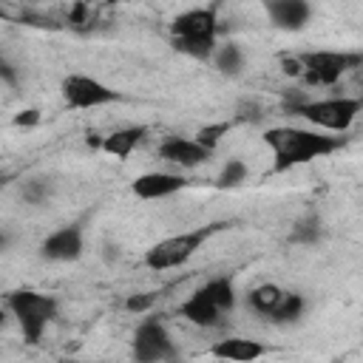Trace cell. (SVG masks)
Masks as SVG:
<instances>
[{
	"label": "cell",
	"mask_w": 363,
	"mask_h": 363,
	"mask_svg": "<svg viewBox=\"0 0 363 363\" xmlns=\"http://www.w3.org/2000/svg\"><path fill=\"white\" fill-rule=\"evenodd\" d=\"M264 145L272 153V173H286L292 167L309 164L315 159H326L346 147V136L326 133L318 128H298V125H275L264 130Z\"/></svg>",
	"instance_id": "6da1fadb"
},
{
	"label": "cell",
	"mask_w": 363,
	"mask_h": 363,
	"mask_svg": "<svg viewBox=\"0 0 363 363\" xmlns=\"http://www.w3.org/2000/svg\"><path fill=\"white\" fill-rule=\"evenodd\" d=\"M281 111L286 116L303 119L309 128L326 130V133H346L354 119L363 111L360 96L349 94H332V96H301V94H286L281 102Z\"/></svg>",
	"instance_id": "7a4b0ae2"
},
{
	"label": "cell",
	"mask_w": 363,
	"mask_h": 363,
	"mask_svg": "<svg viewBox=\"0 0 363 363\" xmlns=\"http://www.w3.org/2000/svg\"><path fill=\"white\" fill-rule=\"evenodd\" d=\"M167 34H170V45L179 54L196 62H210L218 45V3L193 6V9L179 11L170 20Z\"/></svg>",
	"instance_id": "3957f363"
},
{
	"label": "cell",
	"mask_w": 363,
	"mask_h": 363,
	"mask_svg": "<svg viewBox=\"0 0 363 363\" xmlns=\"http://www.w3.org/2000/svg\"><path fill=\"white\" fill-rule=\"evenodd\" d=\"M230 227V221H207V224H201V227H193V230H182V233H176V235H167V238H162V241H156V244H150L147 250H145V255H142V264L147 267V269H153V272H167V269H179V267H184V264H190L196 255H199V250L213 238V235H218L221 230H227Z\"/></svg>",
	"instance_id": "277c9868"
},
{
	"label": "cell",
	"mask_w": 363,
	"mask_h": 363,
	"mask_svg": "<svg viewBox=\"0 0 363 363\" xmlns=\"http://www.w3.org/2000/svg\"><path fill=\"white\" fill-rule=\"evenodd\" d=\"M6 312L14 318L23 340L28 346L40 343L43 335L48 332V326L57 320L60 315V298L43 289H31V286H20L11 289L6 295Z\"/></svg>",
	"instance_id": "5b68a950"
},
{
	"label": "cell",
	"mask_w": 363,
	"mask_h": 363,
	"mask_svg": "<svg viewBox=\"0 0 363 363\" xmlns=\"http://www.w3.org/2000/svg\"><path fill=\"white\" fill-rule=\"evenodd\" d=\"M301 74L298 79L306 88H335L349 71L363 65L360 51H346V48H309V51H292Z\"/></svg>",
	"instance_id": "8992f818"
},
{
	"label": "cell",
	"mask_w": 363,
	"mask_h": 363,
	"mask_svg": "<svg viewBox=\"0 0 363 363\" xmlns=\"http://www.w3.org/2000/svg\"><path fill=\"white\" fill-rule=\"evenodd\" d=\"M130 357L136 363H170L179 357V346L162 320V315L145 312L130 337Z\"/></svg>",
	"instance_id": "52a82bcc"
},
{
	"label": "cell",
	"mask_w": 363,
	"mask_h": 363,
	"mask_svg": "<svg viewBox=\"0 0 363 363\" xmlns=\"http://www.w3.org/2000/svg\"><path fill=\"white\" fill-rule=\"evenodd\" d=\"M60 96L65 102V108L71 111H94V108H105L122 99L119 91H113L108 82H102L99 77L82 74V71H71L62 77L60 82Z\"/></svg>",
	"instance_id": "ba28073f"
},
{
	"label": "cell",
	"mask_w": 363,
	"mask_h": 363,
	"mask_svg": "<svg viewBox=\"0 0 363 363\" xmlns=\"http://www.w3.org/2000/svg\"><path fill=\"white\" fill-rule=\"evenodd\" d=\"M82 252H85V230L79 221L62 224L40 241V258L51 264H74L82 258Z\"/></svg>",
	"instance_id": "9c48e42d"
},
{
	"label": "cell",
	"mask_w": 363,
	"mask_h": 363,
	"mask_svg": "<svg viewBox=\"0 0 363 363\" xmlns=\"http://www.w3.org/2000/svg\"><path fill=\"white\" fill-rule=\"evenodd\" d=\"M156 156L173 167V170H196L201 164H207L213 159V150H207L201 142H196L193 136H167L159 142Z\"/></svg>",
	"instance_id": "30bf717a"
},
{
	"label": "cell",
	"mask_w": 363,
	"mask_h": 363,
	"mask_svg": "<svg viewBox=\"0 0 363 363\" xmlns=\"http://www.w3.org/2000/svg\"><path fill=\"white\" fill-rule=\"evenodd\" d=\"M187 187V179L182 170H147V173H139L133 176L130 182V193L142 201H162V199H170L176 193H182Z\"/></svg>",
	"instance_id": "8fae6325"
},
{
	"label": "cell",
	"mask_w": 363,
	"mask_h": 363,
	"mask_svg": "<svg viewBox=\"0 0 363 363\" xmlns=\"http://www.w3.org/2000/svg\"><path fill=\"white\" fill-rule=\"evenodd\" d=\"M264 3V11H267V20L281 28V31H303L315 14L312 3L309 0H261Z\"/></svg>",
	"instance_id": "7c38bea8"
},
{
	"label": "cell",
	"mask_w": 363,
	"mask_h": 363,
	"mask_svg": "<svg viewBox=\"0 0 363 363\" xmlns=\"http://www.w3.org/2000/svg\"><path fill=\"white\" fill-rule=\"evenodd\" d=\"M179 318L187 320L190 326H199V329H218V326L227 320V315H224L218 306H213L199 289H193V292L179 303Z\"/></svg>",
	"instance_id": "4fadbf2b"
},
{
	"label": "cell",
	"mask_w": 363,
	"mask_h": 363,
	"mask_svg": "<svg viewBox=\"0 0 363 363\" xmlns=\"http://www.w3.org/2000/svg\"><path fill=\"white\" fill-rule=\"evenodd\" d=\"M272 349L261 340H252V337H224V340H216L207 354L210 357H218V360H235V363H252L258 357H267Z\"/></svg>",
	"instance_id": "5bb4252c"
},
{
	"label": "cell",
	"mask_w": 363,
	"mask_h": 363,
	"mask_svg": "<svg viewBox=\"0 0 363 363\" xmlns=\"http://www.w3.org/2000/svg\"><path fill=\"white\" fill-rule=\"evenodd\" d=\"M145 136H147V125H122V128H116V130L99 136L96 147H99L102 153L113 156V159H128V156L145 142Z\"/></svg>",
	"instance_id": "9a60e30c"
},
{
	"label": "cell",
	"mask_w": 363,
	"mask_h": 363,
	"mask_svg": "<svg viewBox=\"0 0 363 363\" xmlns=\"http://www.w3.org/2000/svg\"><path fill=\"white\" fill-rule=\"evenodd\" d=\"M306 295L303 292H295V289H284L281 301L275 303V309L267 315V323L272 326H295L303 320L306 315Z\"/></svg>",
	"instance_id": "2e32d148"
},
{
	"label": "cell",
	"mask_w": 363,
	"mask_h": 363,
	"mask_svg": "<svg viewBox=\"0 0 363 363\" xmlns=\"http://www.w3.org/2000/svg\"><path fill=\"white\" fill-rule=\"evenodd\" d=\"M210 65L221 74V77H241L244 74V68H247V51L238 45V43H233V40H227V43H221L218 40V45H216V51H213V57H210Z\"/></svg>",
	"instance_id": "e0dca14e"
},
{
	"label": "cell",
	"mask_w": 363,
	"mask_h": 363,
	"mask_svg": "<svg viewBox=\"0 0 363 363\" xmlns=\"http://www.w3.org/2000/svg\"><path fill=\"white\" fill-rule=\"evenodd\" d=\"M199 292H201L213 306H218L224 315H230V312L238 306L235 281H233L230 275H213V278H207V281L199 286Z\"/></svg>",
	"instance_id": "ac0fdd59"
},
{
	"label": "cell",
	"mask_w": 363,
	"mask_h": 363,
	"mask_svg": "<svg viewBox=\"0 0 363 363\" xmlns=\"http://www.w3.org/2000/svg\"><path fill=\"white\" fill-rule=\"evenodd\" d=\"M281 295H284V286H278V284H258V286H252V289L247 292L244 306H247V312H252L255 318L267 320V315L275 309V303L281 301Z\"/></svg>",
	"instance_id": "d6986e66"
},
{
	"label": "cell",
	"mask_w": 363,
	"mask_h": 363,
	"mask_svg": "<svg viewBox=\"0 0 363 363\" xmlns=\"http://www.w3.org/2000/svg\"><path fill=\"white\" fill-rule=\"evenodd\" d=\"M323 238V218L318 213H303L292 230H289V244H301V247H312Z\"/></svg>",
	"instance_id": "ffe728a7"
},
{
	"label": "cell",
	"mask_w": 363,
	"mask_h": 363,
	"mask_svg": "<svg viewBox=\"0 0 363 363\" xmlns=\"http://www.w3.org/2000/svg\"><path fill=\"white\" fill-rule=\"evenodd\" d=\"M247 176H250L247 162L238 159V156H233V159H227V162L221 164V170L216 173L213 184H216L218 190H235V187H241V184L247 182Z\"/></svg>",
	"instance_id": "44dd1931"
},
{
	"label": "cell",
	"mask_w": 363,
	"mask_h": 363,
	"mask_svg": "<svg viewBox=\"0 0 363 363\" xmlns=\"http://www.w3.org/2000/svg\"><path fill=\"white\" fill-rule=\"evenodd\" d=\"M51 196H54V182H51V179H28V182H23V187H20V199H23L26 204H34V207L45 204Z\"/></svg>",
	"instance_id": "7402d4cb"
},
{
	"label": "cell",
	"mask_w": 363,
	"mask_h": 363,
	"mask_svg": "<svg viewBox=\"0 0 363 363\" xmlns=\"http://www.w3.org/2000/svg\"><path fill=\"white\" fill-rule=\"evenodd\" d=\"M233 130V122H213V125H204V128H199L196 133H193V139L196 142H201L207 150H218V145H221V139L227 136Z\"/></svg>",
	"instance_id": "603a6c76"
},
{
	"label": "cell",
	"mask_w": 363,
	"mask_h": 363,
	"mask_svg": "<svg viewBox=\"0 0 363 363\" xmlns=\"http://www.w3.org/2000/svg\"><path fill=\"white\" fill-rule=\"evenodd\" d=\"M153 303H156V292H136V295H128V298H125V309L133 312V315L150 312Z\"/></svg>",
	"instance_id": "cb8c5ba5"
},
{
	"label": "cell",
	"mask_w": 363,
	"mask_h": 363,
	"mask_svg": "<svg viewBox=\"0 0 363 363\" xmlns=\"http://www.w3.org/2000/svg\"><path fill=\"white\" fill-rule=\"evenodd\" d=\"M0 82L9 85V88H17L20 85V68L6 54H0Z\"/></svg>",
	"instance_id": "d4e9b609"
},
{
	"label": "cell",
	"mask_w": 363,
	"mask_h": 363,
	"mask_svg": "<svg viewBox=\"0 0 363 363\" xmlns=\"http://www.w3.org/2000/svg\"><path fill=\"white\" fill-rule=\"evenodd\" d=\"M40 119H43V116H40V111H37V108H23V111H17V113H14V119H11V122H14L17 128H34V125H40Z\"/></svg>",
	"instance_id": "484cf974"
},
{
	"label": "cell",
	"mask_w": 363,
	"mask_h": 363,
	"mask_svg": "<svg viewBox=\"0 0 363 363\" xmlns=\"http://www.w3.org/2000/svg\"><path fill=\"white\" fill-rule=\"evenodd\" d=\"M278 62H281V71H284L286 77H295V79H298V74H301V65H298L295 54H284Z\"/></svg>",
	"instance_id": "4316f807"
},
{
	"label": "cell",
	"mask_w": 363,
	"mask_h": 363,
	"mask_svg": "<svg viewBox=\"0 0 363 363\" xmlns=\"http://www.w3.org/2000/svg\"><path fill=\"white\" fill-rule=\"evenodd\" d=\"M68 23H71V26L88 23V6H85V3H77V6L71 9V14H68Z\"/></svg>",
	"instance_id": "83f0119b"
},
{
	"label": "cell",
	"mask_w": 363,
	"mask_h": 363,
	"mask_svg": "<svg viewBox=\"0 0 363 363\" xmlns=\"http://www.w3.org/2000/svg\"><path fill=\"white\" fill-rule=\"evenodd\" d=\"M9 241H11V235H9V233H3V230H0V252H3V250H6V247H9Z\"/></svg>",
	"instance_id": "f1b7e54d"
},
{
	"label": "cell",
	"mask_w": 363,
	"mask_h": 363,
	"mask_svg": "<svg viewBox=\"0 0 363 363\" xmlns=\"http://www.w3.org/2000/svg\"><path fill=\"white\" fill-rule=\"evenodd\" d=\"M3 329H6V309L0 306V332H3Z\"/></svg>",
	"instance_id": "f546056e"
},
{
	"label": "cell",
	"mask_w": 363,
	"mask_h": 363,
	"mask_svg": "<svg viewBox=\"0 0 363 363\" xmlns=\"http://www.w3.org/2000/svg\"><path fill=\"white\" fill-rule=\"evenodd\" d=\"M102 3H108V6H119V3H128V0H102Z\"/></svg>",
	"instance_id": "4dcf8cb0"
}]
</instances>
